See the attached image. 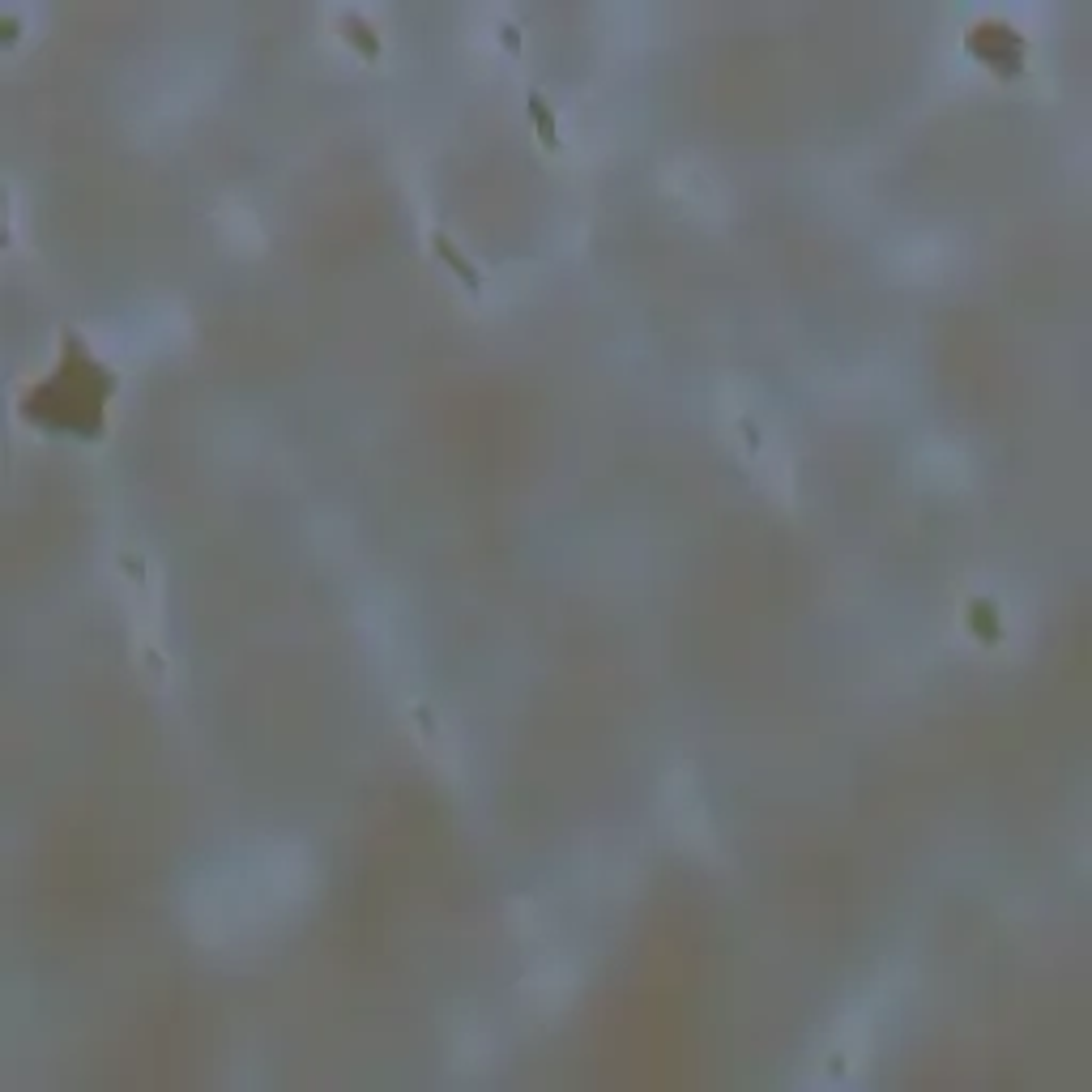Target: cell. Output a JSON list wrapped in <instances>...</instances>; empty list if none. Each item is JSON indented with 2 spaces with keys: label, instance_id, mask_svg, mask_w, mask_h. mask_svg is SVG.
<instances>
[{
  "label": "cell",
  "instance_id": "3",
  "mask_svg": "<svg viewBox=\"0 0 1092 1092\" xmlns=\"http://www.w3.org/2000/svg\"><path fill=\"white\" fill-rule=\"evenodd\" d=\"M530 112H534V120H538V133H542V141H546V146H555V141H559L555 115L542 107V94H530Z\"/></svg>",
  "mask_w": 1092,
  "mask_h": 1092
},
{
  "label": "cell",
  "instance_id": "1",
  "mask_svg": "<svg viewBox=\"0 0 1092 1092\" xmlns=\"http://www.w3.org/2000/svg\"><path fill=\"white\" fill-rule=\"evenodd\" d=\"M112 388H115V376L103 363L90 359L82 337L69 333L64 337V367L43 388H35V398L26 401V419H38L51 427V414H64V431H82L77 414H99Z\"/></svg>",
  "mask_w": 1092,
  "mask_h": 1092
},
{
  "label": "cell",
  "instance_id": "2",
  "mask_svg": "<svg viewBox=\"0 0 1092 1092\" xmlns=\"http://www.w3.org/2000/svg\"><path fill=\"white\" fill-rule=\"evenodd\" d=\"M435 252H440V257H444V261L453 265V273H457V278H461L465 286H474V290L483 286V273L474 269V265L465 261V257H461L457 248H453V239H448V235H435Z\"/></svg>",
  "mask_w": 1092,
  "mask_h": 1092
}]
</instances>
